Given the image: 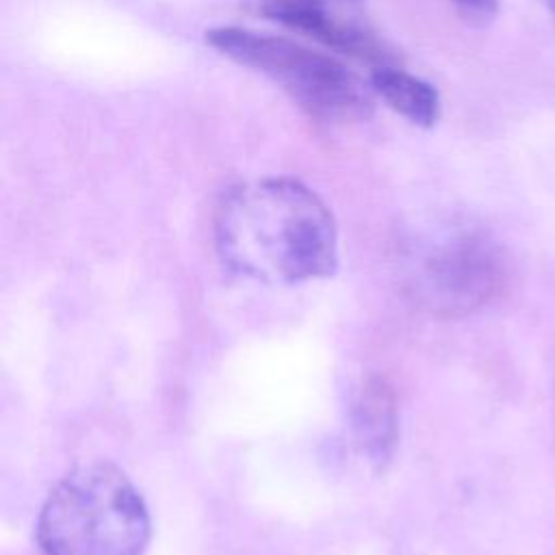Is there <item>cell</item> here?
<instances>
[{"instance_id": "1", "label": "cell", "mask_w": 555, "mask_h": 555, "mask_svg": "<svg viewBox=\"0 0 555 555\" xmlns=\"http://www.w3.org/2000/svg\"><path fill=\"white\" fill-rule=\"evenodd\" d=\"M215 245L232 273L262 284L325 278L338 264L332 210L295 178L228 189L215 210Z\"/></svg>"}, {"instance_id": "2", "label": "cell", "mask_w": 555, "mask_h": 555, "mask_svg": "<svg viewBox=\"0 0 555 555\" xmlns=\"http://www.w3.org/2000/svg\"><path fill=\"white\" fill-rule=\"evenodd\" d=\"M37 540L46 555H143L150 516L117 466L93 462L67 473L48 494Z\"/></svg>"}, {"instance_id": "3", "label": "cell", "mask_w": 555, "mask_h": 555, "mask_svg": "<svg viewBox=\"0 0 555 555\" xmlns=\"http://www.w3.org/2000/svg\"><path fill=\"white\" fill-rule=\"evenodd\" d=\"M206 43L230 61L267 76L317 121H362L373 113L371 82L366 85L338 59L299 41L241 26H219L206 30Z\"/></svg>"}, {"instance_id": "4", "label": "cell", "mask_w": 555, "mask_h": 555, "mask_svg": "<svg viewBox=\"0 0 555 555\" xmlns=\"http://www.w3.org/2000/svg\"><path fill=\"white\" fill-rule=\"evenodd\" d=\"M505 278L501 247L475 228L451 225L425 232L403 251L408 293L440 317H462L483 308L499 295Z\"/></svg>"}, {"instance_id": "5", "label": "cell", "mask_w": 555, "mask_h": 555, "mask_svg": "<svg viewBox=\"0 0 555 555\" xmlns=\"http://www.w3.org/2000/svg\"><path fill=\"white\" fill-rule=\"evenodd\" d=\"M256 11L340 54L371 63L397 65V54L382 39L358 0H251Z\"/></svg>"}, {"instance_id": "6", "label": "cell", "mask_w": 555, "mask_h": 555, "mask_svg": "<svg viewBox=\"0 0 555 555\" xmlns=\"http://www.w3.org/2000/svg\"><path fill=\"white\" fill-rule=\"evenodd\" d=\"M369 82L373 93L410 124L431 128L438 121L440 93L429 80L414 76L399 65H382L373 67Z\"/></svg>"}, {"instance_id": "7", "label": "cell", "mask_w": 555, "mask_h": 555, "mask_svg": "<svg viewBox=\"0 0 555 555\" xmlns=\"http://www.w3.org/2000/svg\"><path fill=\"white\" fill-rule=\"evenodd\" d=\"M395 403L382 382L366 384L353 408L356 436L375 462L388 457L395 444Z\"/></svg>"}, {"instance_id": "8", "label": "cell", "mask_w": 555, "mask_h": 555, "mask_svg": "<svg viewBox=\"0 0 555 555\" xmlns=\"http://www.w3.org/2000/svg\"><path fill=\"white\" fill-rule=\"evenodd\" d=\"M457 13L468 20L470 24L483 26L492 22L499 13V0H451Z\"/></svg>"}, {"instance_id": "9", "label": "cell", "mask_w": 555, "mask_h": 555, "mask_svg": "<svg viewBox=\"0 0 555 555\" xmlns=\"http://www.w3.org/2000/svg\"><path fill=\"white\" fill-rule=\"evenodd\" d=\"M546 7H548V11H551V15L555 17V0H546Z\"/></svg>"}]
</instances>
